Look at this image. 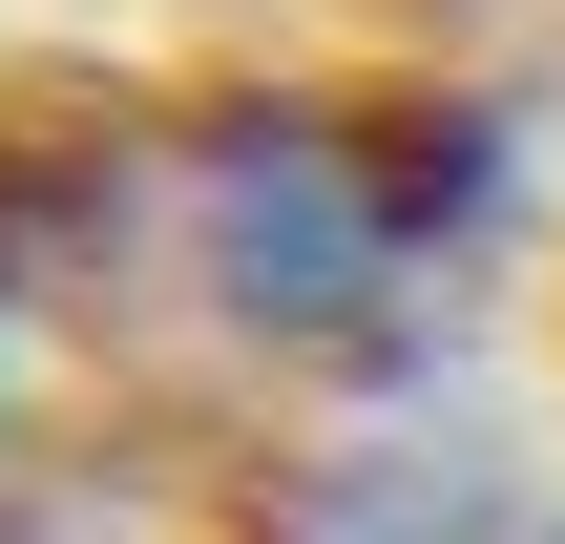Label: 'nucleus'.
<instances>
[{
  "instance_id": "nucleus-1",
  "label": "nucleus",
  "mask_w": 565,
  "mask_h": 544,
  "mask_svg": "<svg viewBox=\"0 0 565 544\" xmlns=\"http://www.w3.org/2000/svg\"><path fill=\"white\" fill-rule=\"evenodd\" d=\"M419 210H461V189H356V147H335V126H252L210 231H231V294H252V314H356V294H377V252H398Z\"/></svg>"
}]
</instances>
